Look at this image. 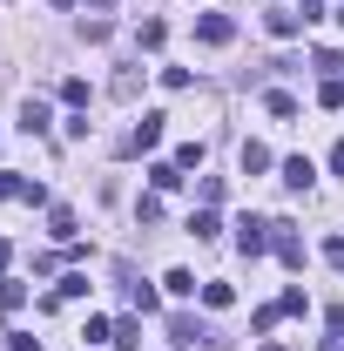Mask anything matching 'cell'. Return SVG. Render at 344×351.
I'll return each mask as SVG.
<instances>
[{
	"instance_id": "8992f818",
	"label": "cell",
	"mask_w": 344,
	"mask_h": 351,
	"mask_svg": "<svg viewBox=\"0 0 344 351\" xmlns=\"http://www.w3.org/2000/svg\"><path fill=\"white\" fill-rule=\"evenodd\" d=\"M47 122H54L47 101H21V129H27V135H47Z\"/></svg>"
},
{
	"instance_id": "277c9868",
	"label": "cell",
	"mask_w": 344,
	"mask_h": 351,
	"mask_svg": "<svg viewBox=\"0 0 344 351\" xmlns=\"http://www.w3.org/2000/svg\"><path fill=\"white\" fill-rule=\"evenodd\" d=\"M310 182H317V162L310 156H291L284 162V189H310Z\"/></svg>"
},
{
	"instance_id": "4fadbf2b",
	"label": "cell",
	"mask_w": 344,
	"mask_h": 351,
	"mask_svg": "<svg viewBox=\"0 0 344 351\" xmlns=\"http://www.w3.org/2000/svg\"><path fill=\"white\" fill-rule=\"evenodd\" d=\"M203 304H210V311H230V304H236V291H230V284H203Z\"/></svg>"
},
{
	"instance_id": "30bf717a",
	"label": "cell",
	"mask_w": 344,
	"mask_h": 351,
	"mask_svg": "<svg viewBox=\"0 0 344 351\" xmlns=\"http://www.w3.org/2000/svg\"><path fill=\"white\" fill-rule=\"evenodd\" d=\"M162 291H169V298H196V270H169Z\"/></svg>"
},
{
	"instance_id": "52a82bcc",
	"label": "cell",
	"mask_w": 344,
	"mask_h": 351,
	"mask_svg": "<svg viewBox=\"0 0 344 351\" xmlns=\"http://www.w3.org/2000/svg\"><path fill=\"white\" fill-rule=\"evenodd\" d=\"M270 243H277V257H284V263H304V243L291 237V223H277V237H270Z\"/></svg>"
},
{
	"instance_id": "ac0fdd59",
	"label": "cell",
	"mask_w": 344,
	"mask_h": 351,
	"mask_svg": "<svg viewBox=\"0 0 344 351\" xmlns=\"http://www.w3.org/2000/svg\"><path fill=\"white\" fill-rule=\"evenodd\" d=\"M175 169H203V142H182L175 149Z\"/></svg>"
},
{
	"instance_id": "6da1fadb",
	"label": "cell",
	"mask_w": 344,
	"mask_h": 351,
	"mask_svg": "<svg viewBox=\"0 0 344 351\" xmlns=\"http://www.w3.org/2000/svg\"><path fill=\"white\" fill-rule=\"evenodd\" d=\"M162 122H169V115H162V108H149V115H142V122L122 135V156H142V149H156V142H162Z\"/></svg>"
},
{
	"instance_id": "d6986e66",
	"label": "cell",
	"mask_w": 344,
	"mask_h": 351,
	"mask_svg": "<svg viewBox=\"0 0 344 351\" xmlns=\"http://www.w3.org/2000/svg\"><path fill=\"white\" fill-rule=\"evenodd\" d=\"M115 345H122V351L142 345V324H135V317H122V324H115Z\"/></svg>"
},
{
	"instance_id": "7c38bea8",
	"label": "cell",
	"mask_w": 344,
	"mask_h": 351,
	"mask_svg": "<svg viewBox=\"0 0 344 351\" xmlns=\"http://www.w3.org/2000/svg\"><path fill=\"white\" fill-rule=\"evenodd\" d=\"M54 298H61V304H68V298H88V277H82V270H68V277L54 284Z\"/></svg>"
},
{
	"instance_id": "9c48e42d",
	"label": "cell",
	"mask_w": 344,
	"mask_h": 351,
	"mask_svg": "<svg viewBox=\"0 0 344 351\" xmlns=\"http://www.w3.org/2000/svg\"><path fill=\"white\" fill-rule=\"evenodd\" d=\"M162 41H169V27H162V21H142V27H135V47H149V54H156Z\"/></svg>"
},
{
	"instance_id": "d4e9b609",
	"label": "cell",
	"mask_w": 344,
	"mask_h": 351,
	"mask_svg": "<svg viewBox=\"0 0 344 351\" xmlns=\"http://www.w3.org/2000/svg\"><path fill=\"white\" fill-rule=\"evenodd\" d=\"M263 351H284V345H263Z\"/></svg>"
},
{
	"instance_id": "e0dca14e",
	"label": "cell",
	"mask_w": 344,
	"mask_h": 351,
	"mask_svg": "<svg viewBox=\"0 0 344 351\" xmlns=\"http://www.w3.org/2000/svg\"><path fill=\"white\" fill-rule=\"evenodd\" d=\"M317 101H324V108H344V75H331V82L317 88Z\"/></svg>"
},
{
	"instance_id": "7a4b0ae2",
	"label": "cell",
	"mask_w": 344,
	"mask_h": 351,
	"mask_svg": "<svg viewBox=\"0 0 344 351\" xmlns=\"http://www.w3.org/2000/svg\"><path fill=\"white\" fill-rule=\"evenodd\" d=\"M270 230H277V223L243 217V223H236V250H243V257H263V250H270Z\"/></svg>"
},
{
	"instance_id": "44dd1931",
	"label": "cell",
	"mask_w": 344,
	"mask_h": 351,
	"mask_svg": "<svg viewBox=\"0 0 344 351\" xmlns=\"http://www.w3.org/2000/svg\"><path fill=\"white\" fill-rule=\"evenodd\" d=\"M324 257H331V263L344 270V237H331V243H324Z\"/></svg>"
},
{
	"instance_id": "603a6c76",
	"label": "cell",
	"mask_w": 344,
	"mask_h": 351,
	"mask_svg": "<svg viewBox=\"0 0 344 351\" xmlns=\"http://www.w3.org/2000/svg\"><path fill=\"white\" fill-rule=\"evenodd\" d=\"M7 257H14V243H7V237H0V270H7Z\"/></svg>"
},
{
	"instance_id": "9a60e30c",
	"label": "cell",
	"mask_w": 344,
	"mask_h": 351,
	"mask_svg": "<svg viewBox=\"0 0 344 351\" xmlns=\"http://www.w3.org/2000/svg\"><path fill=\"white\" fill-rule=\"evenodd\" d=\"M149 182H156V189H175L182 169H175V162H149Z\"/></svg>"
},
{
	"instance_id": "5bb4252c",
	"label": "cell",
	"mask_w": 344,
	"mask_h": 351,
	"mask_svg": "<svg viewBox=\"0 0 344 351\" xmlns=\"http://www.w3.org/2000/svg\"><path fill=\"white\" fill-rule=\"evenodd\" d=\"M61 101H68V108H88V82H82V75L61 82Z\"/></svg>"
},
{
	"instance_id": "ba28073f",
	"label": "cell",
	"mask_w": 344,
	"mask_h": 351,
	"mask_svg": "<svg viewBox=\"0 0 344 351\" xmlns=\"http://www.w3.org/2000/svg\"><path fill=\"white\" fill-rule=\"evenodd\" d=\"M236 162H243V176H263V169H270V149H263V142H243Z\"/></svg>"
},
{
	"instance_id": "cb8c5ba5",
	"label": "cell",
	"mask_w": 344,
	"mask_h": 351,
	"mask_svg": "<svg viewBox=\"0 0 344 351\" xmlns=\"http://www.w3.org/2000/svg\"><path fill=\"white\" fill-rule=\"evenodd\" d=\"M54 7H75V0H54Z\"/></svg>"
},
{
	"instance_id": "2e32d148",
	"label": "cell",
	"mask_w": 344,
	"mask_h": 351,
	"mask_svg": "<svg viewBox=\"0 0 344 351\" xmlns=\"http://www.w3.org/2000/svg\"><path fill=\"white\" fill-rule=\"evenodd\" d=\"M0 304H7V311H21V304H27V284H14V277H0Z\"/></svg>"
},
{
	"instance_id": "8fae6325",
	"label": "cell",
	"mask_w": 344,
	"mask_h": 351,
	"mask_svg": "<svg viewBox=\"0 0 344 351\" xmlns=\"http://www.w3.org/2000/svg\"><path fill=\"white\" fill-rule=\"evenodd\" d=\"M216 230H223V223H216V210H196V217H189V237H196V243H210Z\"/></svg>"
},
{
	"instance_id": "7402d4cb",
	"label": "cell",
	"mask_w": 344,
	"mask_h": 351,
	"mask_svg": "<svg viewBox=\"0 0 344 351\" xmlns=\"http://www.w3.org/2000/svg\"><path fill=\"white\" fill-rule=\"evenodd\" d=\"M331 176H344V142H338V149H331Z\"/></svg>"
},
{
	"instance_id": "3957f363",
	"label": "cell",
	"mask_w": 344,
	"mask_h": 351,
	"mask_svg": "<svg viewBox=\"0 0 344 351\" xmlns=\"http://www.w3.org/2000/svg\"><path fill=\"white\" fill-rule=\"evenodd\" d=\"M196 41L230 47V41H236V21H230V14H203V21H196Z\"/></svg>"
},
{
	"instance_id": "ffe728a7",
	"label": "cell",
	"mask_w": 344,
	"mask_h": 351,
	"mask_svg": "<svg viewBox=\"0 0 344 351\" xmlns=\"http://www.w3.org/2000/svg\"><path fill=\"white\" fill-rule=\"evenodd\" d=\"M277 304H284V317H297V311H310V298H304L297 284H291V291H284V298H277Z\"/></svg>"
},
{
	"instance_id": "5b68a950",
	"label": "cell",
	"mask_w": 344,
	"mask_h": 351,
	"mask_svg": "<svg viewBox=\"0 0 344 351\" xmlns=\"http://www.w3.org/2000/svg\"><path fill=\"white\" fill-rule=\"evenodd\" d=\"M263 108H270L277 122H297V95H291V88H270V95H263Z\"/></svg>"
}]
</instances>
